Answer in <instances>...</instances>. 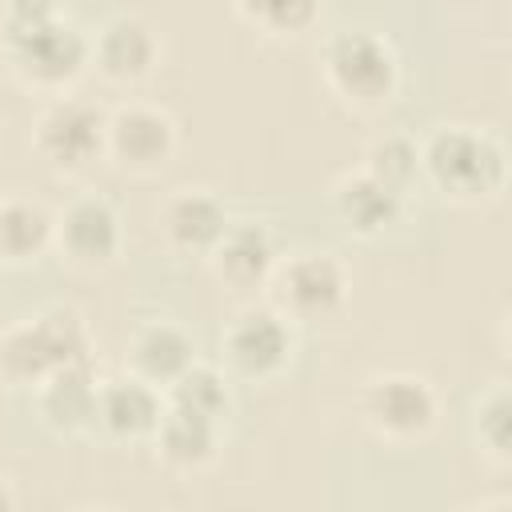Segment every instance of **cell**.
Masks as SVG:
<instances>
[{
  "instance_id": "6da1fadb",
  "label": "cell",
  "mask_w": 512,
  "mask_h": 512,
  "mask_svg": "<svg viewBox=\"0 0 512 512\" xmlns=\"http://www.w3.org/2000/svg\"><path fill=\"white\" fill-rule=\"evenodd\" d=\"M420 180L448 204H488L508 180L504 140L476 124H440L420 140Z\"/></svg>"
},
{
  "instance_id": "7a4b0ae2",
  "label": "cell",
  "mask_w": 512,
  "mask_h": 512,
  "mask_svg": "<svg viewBox=\"0 0 512 512\" xmlns=\"http://www.w3.org/2000/svg\"><path fill=\"white\" fill-rule=\"evenodd\" d=\"M92 360V336L76 308L52 304L0 332V384L36 392L52 372Z\"/></svg>"
},
{
  "instance_id": "3957f363",
  "label": "cell",
  "mask_w": 512,
  "mask_h": 512,
  "mask_svg": "<svg viewBox=\"0 0 512 512\" xmlns=\"http://www.w3.org/2000/svg\"><path fill=\"white\" fill-rule=\"evenodd\" d=\"M320 80L348 112L372 116L400 92V56L372 28H340L320 48Z\"/></svg>"
},
{
  "instance_id": "277c9868",
  "label": "cell",
  "mask_w": 512,
  "mask_h": 512,
  "mask_svg": "<svg viewBox=\"0 0 512 512\" xmlns=\"http://www.w3.org/2000/svg\"><path fill=\"white\" fill-rule=\"evenodd\" d=\"M0 56L28 88L52 96L76 84L84 68H92L88 32L60 12L44 20H0Z\"/></svg>"
},
{
  "instance_id": "5b68a950",
  "label": "cell",
  "mask_w": 512,
  "mask_h": 512,
  "mask_svg": "<svg viewBox=\"0 0 512 512\" xmlns=\"http://www.w3.org/2000/svg\"><path fill=\"white\" fill-rule=\"evenodd\" d=\"M268 304L284 312L292 324H316L332 320L352 292V276L340 256L324 248H300L288 256H276V268L264 284Z\"/></svg>"
},
{
  "instance_id": "8992f818",
  "label": "cell",
  "mask_w": 512,
  "mask_h": 512,
  "mask_svg": "<svg viewBox=\"0 0 512 512\" xmlns=\"http://www.w3.org/2000/svg\"><path fill=\"white\" fill-rule=\"evenodd\" d=\"M360 424L380 440V444H420L432 436L440 424V392L432 388L428 376L416 372H380L364 380L356 396Z\"/></svg>"
},
{
  "instance_id": "52a82bcc",
  "label": "cell",
  "mask_w": 512,
  "mask_h": 512,
  "mask_svg": "<svg viewBox=\"0 0 512 512\" xmlns=\"http://www.w3.org/2000/svg\"><path fill=\"white\" fill-rule=\"evenodd\" d=\"M296 356V324L264 304H244L232 312V320L220 332V360L232 380L268 384L284 376V368Z\"/></svg>"
},
{
  "instance_id": "ba28073f",
  "label": "cell",
  "mask_w": 512,
  "mask_h": 512,
  "mask_svg": "<svg viewBox=\"0 0 512 512\" xmlns=\"http://www.w3.org/2000/svg\"><path fill=\"white\" fill-rule=\"evenodd\" d=\"M104 124L108 112L80 96H52L32 124V152L56 176H80L104 160Z\"/></svg>"
},
{
  "instance_id": "9c48e42d",
  "label": "cell",
  "mask_w": 512,
  "mask_h": 512,
  "mask_svg": "<svg viewBox=\"0 0 512 512\" xmlns=\"http://www.w3.org/2000/svg\"><path fill=\"white\" fill-rule=\"evenodd\" d=\"M180 148V128L168 108L148 100H128L108 112L104 124V160L124 172L152 176L160 172Z\"/></svg>"
},
{
  "instance_id": "30bf717a",
  "label": "cell",
  "mask_w": 512,
  "mask_h": 512,
  "mask_svg": "<svg viewBox=\"0 0 512 512\" xmlns=\"http://www.w3.org/2000/svg\"><path fill=\"white\" fill-rule=\"evenodd\" d=\"M56 216V232H52V248L80 264V268H104L120 256L124 244V220L116 212V204L108 196L96 192H76L64 208L52 212Z\"/></svg>"
},
{
  "instance_id": "8fae6325",
  "label": "cell",
  "mask_w": 512,
  "mask_h": 512,
  "mask_svg": "<svg viewBox=\"0 0 512 512\" xmlns=\"http://www.w3.org/2000/svg\"><path fill=\"white\" fill-rule=\"evenodd\" d=\"M88 44H92V68L116 88H132L148 80L160 60V36L136 12L108 16L96 32H88Z\"/></svg>"
},
{
  "instance_id": "7c38bea8",
  "label": "cell",
  "mask_w": 512,
  "mask_h": 512,
  "mask_svg": "<svg viewBox=\"0 0 512 512\" xmlns=\"http://www.w3.org/2000/svg\"><path fill=\"white\" fill-rule=\"evenodd\" d=\"M276 240L268 232V224L248 220V216H232L228 228L220 232V240L208 248V272L236 292H252L264 288L272 268H276Z\"/></svg>"
},
{
  "instance_id": "4fadbf2b",
  "label": "cell",
  "mask_w": 512,
  "mask_h": 512,
  "mask_svg": "<svg viewBox=\"0 0 512 512\" xmlns=\"http://www.w3.org/2000/svg\"><path fill=\"white\" fill-rule=\"evenodd\" d=\"M232 212L212 188H172L156 212L160 240L180 256H208Z\"/></svg>"
},
{
  "instance_id": "5bb4252c",
  "label": "cell",
  "mask_w": 512,
  "mask_h": 512,
  "mask_svg": "<svg viewBox=\"0 0 512 512\" xmlns=\"http://www.w3.org/2000/svg\"><path fill=\"white\" fill-rule=\"evenodd\" d=\"M328 204H332V216L352 236H364V240L384 236L404 216V192H396L392 184L376 180L368 168L340 172L332 180V188H328Z\"/></svg>"
},
{
  "instance_id": "9a60e30c",
  "label": "cell",
  "mask_w": 512,
  "mask_h": 512,
  "mask_svg": "<svg viewBox=\"0 0 512 512\" xmlns=\"http://www.w3.org/2000/svg\"><path fill=\"white\" fill-rule=\"evenodd\" d=\"M96 392H100L96 368H92V360H80V364L52 372L32 392V404H36V416L48 432L88 436V432H96Z\"/></svg>"
},
{
  "instance_id": "2e32d148",
  "label": "cell",
  "mask_w": 512,
  "mask_h": 512,
  "mask_svg": "<svg viewBox=\"0 0 512 512\" xmlns=\"http://www.w3.org/2000/svg\"><path fill=\"white\" fill-rule=\"evenodd\" d=\"M164 412V392L136 372L100 380L96 392V432L112 440H148Z\"/></svg>"
},
{
  "instance_id": "e0dca14e",
  "label": "cell",
  "mask_w": 512,
  "mask_h": 512,
  "mask_svg": "<svg viewBox=\"0 0 512 512\" xmlns=\"http://www.w3.org/2000/svg\"><path fill=\"white\" fill-rule=\"evenodd\" d=\"M220 436H224L220 420L164 400V412H160V420H156L148 440H152L156 460L164 468H172V472H200V468H208L216 460Z\"/></svg>"
},
{
  "instance_id": "ac0fdd59",
  "label": "cell",
  "mask_w": 512,
  "mask_h": 512,
  "mask_svg": "<svg viewBox=\"0 0 512 512\" xmlns=\"http://www.w3.org/2000/svg\"><path fill=\"white\" fill-rule=\"evenodd\" d=\"M196 360V340L176 320H148L128 340V372L156 384L160 392Z\"/></svg>"
},
{
  "instance_id": "d6986e66",
  "label": "cell",
  "mask_w": 512,
  "mask_h": 512,
  "mask_svg": "<svg viewBox=\"0 0 512 512\" xmlns=\"http://www.w3.org/2000/svg\"><path fill=\"white\" fill-rule=\"evenodd\" d=\"M56 216L28 196H0V264H32L52 252Z\"/></svg>"
},
{
  "instance_id": "ffe728a7",
  "label": "cell",
  "mask_w": 512,
  "mask_h": 512,
  "mask_svg": "<svg viewBox=\"0 0 512 512\" xmlns=\"http://www.w3.org/2000/svg\"><path fill=\"white\" fill-rule=\"evenodd\" d=\"M164 400L168 404H180V408H192V412H204L212 420H228L232 416V376L216 364H204L200 356L164 388Z\"/></svg>"
},
{
  "instance_id": "44dd1931",
  "label": "cell",
  "mask_w": 512,
  "mask_h": 512,
  "mask_svg": "<svg viewBox=\"0 0 512 512\" xmlns=\"http://www.w3.org/2000/svg\"><path fill=\"white\" fill-rule=\"evenodd\" d=\"M472 440L492 464L504 468L512 460V396L504 380L488 384L472 400Z\"/></svg>"
},
{
  "instance_id": "7402d4cb",
  "label": "cell",
  "mask_w": 512,
  "mask_h": 512,
  "mask_svg": "<svg viewBox=\"0 0 512 512\" xmlns=\"http://www.w3.org/2000/svg\"><path fill=\"white\" fill-rule=\"evenodd\" d=\"M360 168H368L376 180L408 196V188L420 180V140L408 132H380L364 144Z\"/></svg>"
},
{
  "instance_id": "603a6c76",
  "label": "cell",
  "mask_w": 512,
  "mask_h": 512,
  "mask_svg": "<svg viewBox=\"0 0 512 512\" xmlns=\"http://www.w3.org/2000/svg\"><path fill=\"white\" fill-rule=\"evenodd\" d=\"M232 8L248 28L272 40H288V36L308 32L320 20L324 0H232Z\"/></svg>"
},
{
  "instance_id": "cb8c5ba5",
  "label": "cell",
  "mask_w": 512,
  "mask_h": 512,
  "mask_svg": "<svg viewBox=\"0 0 512 512\" xmlns=\"http://www.w3.org/2000/svg\"><path fill=\"white\" fill-rule=\"evenodd\" d=\"M56 12L60 0H0V20H44Z\"/></svg>"
},
{
  "instance_id": "d4e9b609",
  "label": "cell",
  "mask_w": 512,
  "mask_h": 512,
  "mask_svg": "<svg viewBox=\"0 0 512 512\" xmlns=\"http://www.w3.org/2000/svg\"><path fill=\"white\" fill-rule=\"evenodd\" d=\"M0 196H4V192H0Z\"/></svg>"
}]
</instances>
